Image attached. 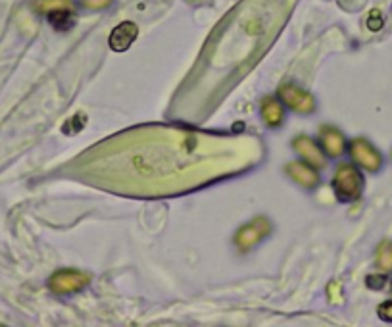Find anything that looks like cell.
Here are the masks:
<instances>
[{"label":"cell","mask_w":392,"mask_h":327,"mask_svg":"<svg viewBox=\"0 0 392 327\" xmlns=\"http://www.w3.org/2000/svg\"><path fill=\"white\" fill-rule=\"evenodd\" d=\"M319 147L325 153V156L335 158L345 153L346 140L335 126H321L319 127Z\"/></svg>","instance_id":"8"},{"label":"cell","mask_w":392,"mask_h":327,"mask_svg":"<svg viewBox=\"0 0 392 327\" xmlns=\"http://www.w3.org/2000/svg\"><path fill=\"white\" fill-rule=\"evenodd\" d=\"M285 170L291 175V179L296 181L302 187L313 189L319 183L318 167L310 166L308 162H289Z\"/></svg>","instance_id":"9"},{"label":"cell","mask_w":392,"mask_h":327,"mask_svg":"<svg viewBox=\"0 0 392 327\" xmlns=\"http://www.w3.org/2000/svg\"><path fill=\"white\" fill-rule=\"evenodd\" d=\"M332 189L340 202L358 201L364 191V175L354 164H340L332 177Z\"/></svg>","instance_id":"1"},{"label":"cell","mask_w":392,"mask_h":327,"mask_svg":"<svg viewBox=\"0 0 392 327\" xmlns=\"http://www.w3.org/2000/svg\"><path fill=\"white\" fill-rule=\"evenodd\" d=\"M327 294H329V301H331L332 304H335V302H337V304H340V302H342V293H340L339 283H331V285H329V289H327Z\"/></svg>","instance_id":"14"},{"label":"cell","mask_w":392,"mask_h":327,"mask_svg":"<svg viewBox=\"0 0 392 327\" xmlns=\"http://www.w3.org/2000/svg\"><path fill=\"white\" fill-rule=\"evenodd\" d=\"M277 99L283 106L289 110H294L298 113H312L315 110V101L313 96L304 89L296 87L294 83H285L277 89Z\"/></svg>","instance_id":"2"},{"label":"cell","mask_w":392,"mask_h":327,"mask_svg":"<svg viewBox=\"0 0 392 327\" xmlns=\"http://www.w3.org/2000/svg\"><path fill=\"white\" fill-rule=\"evenodd\" d=\"M113 0H83V6L91 8V10H102L112 4Z\"/></svg>","instance_id":"16"},{"label":"cell","mask_w":392,"mask_h":327,"mask_svg":"<svg viewBox=\"0 0 392 327\" xmlns=\"http://www.w3.org/2000/svg\"><path fill=\"white\" fill-rule=\"evenodd\" d=\"M377 314H379L381 320L391 321V323H392V301L383 302V304L377 308Z\"/></svg>","instance_id":"15"},{"label":"cell","mask_w":392,"mask_h":327,"mask_svg":"<svg viewBox=\"0 0 392 327\" xmlns=\"http://www.w3.org/2000/svg\"><path fill=\"white\" fill-rule=\"evenodd\" d=\"M367 26H369V29L371 31H379L381 27H383V18H381V13L375 10V12H371V16H369V20H367Z\"/></svg>","instance_id":"18"},{"label":"cell","mask_w":392,"mask_h":327,"mask_svg":"<svg viewBox=\"0 0 392 327\" xmlns=\"http://www.w3.org/2000/svg\"><path fill=\"white\" fill-rule=\"evenodd\" d=\"M386 283V275L381 274V275H369L367 277V285L371 289H383Z\"/></svg>","instance_id":"17"},{"label":"cell","mask_w":392,"mask_h":327,"mask_svg":"<svg viewBox=\"0 0 392 327\" xmlns=\"http://www.w3.org/2000/svg\"><path fill=\"white\" fill-rule=\"evenodd\" d=\"M271 233V223L266 218H256L250 223H246L235 235V245L240 253H248L254 245H258L259 240L266 239Z\"/></svg>","instance_id":"4"},{"label":"cell","mask_w":392,"mask_h":327,"mask_svg":"<svg viewBox=\"0 0 392 327\" xmlns=\"http://www.w3.org/2000/svg\"><path fill=\"white\" fill-rule=\"evenodd\" d=\"M348 153L352 156L354 164H358L367 172H377L383 164L381 154L377 153V148L373 147L371 143H367L366 139H354L348 145Z\"/></svg>","instance_id":"5"},{"label":"cell","mask_w":392,"mask_h":327,"mask_svg":"<svg viewBox=\"0 0 392 327\" xmlns=\"http://www.w3.org/2000/svg\"><path fill=\"white\" fill-rule=\"evenodd\" d=\"M259 113L269 127H279L285 120V110L281 104L279 99H273V96H266L262 104H259Z\"/></svg>","instance_id":"10"},{"label":"cell","mask_w":392,"mask_h":327,"mask_svg":"<svg viewBox=\"0 0 392 327\" xmlns=\"http://www.w3.org/2000/svg\"><path fill=\"white\" fill-rule=\"evenodd\" d=\"M91 283V275L79 270H60L50 275L48 287L58 294H72Z\"/></svg>","instance_id":"3"},{"label":"cell","mask_w":392,"mask_h":327,"mask_svg":"<svg viewBox=\"0 0 392 327\" xmlns=\"http://www.w3.org/2000/svg\"><path fill=\"white\" fill-rule=\"evenodd\" d=\"M35 8L39 12H50V10H58V8H74L72 0H37Z\"/></svg>","instance_id":"13"},{"label":"cell","mask_w":392,"mask_h":327,"mask_svg":"<svg viewBox=\"0 0 392 327\" xmlns=\"http://www.w3.org/2000/svg\"><path fill=\"white\" fill-rule=\"evenodd\" d=\"M139 35V27L135 26L133 21H121L120 26H116L110 33L108 45L113 52H125L127 48L131 47Z\"/></svg>","instance_id":"7"},{"label":"cell","mask_w":392,"mask_h":327,"mask_svg":"<svg viewBox=\"0 0 392 327\" xmlns=\"http://www.w3.org/2000/svg\"><path fill=\"white\" fill-rule=\"evenodd\" d=\"M293 148L302 156V160L308 162L310 166L318 167V170L325 166V153L321 150V147L315 140L306 137V135H298L293 140Z\"/></svg>","instance_id":"6"},{"label":"cell","mask_w":392,"mask_h":327,"mask_svg":"<svg viewBox=\"0 0 392 327\" xmlns=\"http://www.w3.org/2000/svg\"><path fill=\"white\" fill-rule=\"evenodd\" d=\"M48 23L58 29V31H67L72 29L75 23V16H74V8H58V10H50L47 13Z\"/></svg>","instance_id":"11"},{"label":"cell","mask_w":392,"mask_h":327,"mask_svg":"<svg viewBox=\"0 0 392 327\" xmlns=\"http://www.w3.org/2000/svg\"><path fill=\"white\" fill-rule=\"evenodd\" d=\"M377 267L383 272H391L392 270V243L391 240H383L377 248Z\"/></svg>","instance_id":"12"}]
</instances>
